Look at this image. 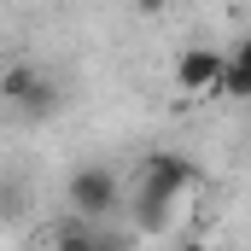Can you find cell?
I'll return each instance as SVG.
<instances>
[{
    "label": "cell",
    "mask_w": 251,
    "mask_h": 251,
    "mask_svg": "<svg viewBox=\"0 0 251 251\" xmlns=\"http://www.w3.org/2000/svg\"><path fill=\"white\" fill-rule=\"evenodd\" d=\"M181 251H204V246H199V240H193V246H181Z\"/></svg>",
    "instance_id": "9c48e42d"
},
{
    "label": "cell",
    "mask_w": 251,
    "mask_h": 251,
    "mask_svg": "<svg viewBox=\"0 0 251 251\" xmlns=\"http://www.w3.org/2000/svg\"><path fill=\"white\" fill-rule=\"evenodd\" d=\"M64 199H70V210H76V216H88V222H105V216L117 210L123 187H117V176H111L105 164H82V170L64 181Z\"/></svg>",
    "instance_id": "7a4b0ae2"
},
{
    "label": "cell",
    "mask_w": 251,
    "mask_h": 251,
    "mask_svg": "<svg viewBox=\"0 0 251 251\" xmlns=\"http://www.w3.org/2000/svg\"><path fill=\"white\" fill-rule=\"evenodd\" d=\"M222 70H228V53L216 47H187L176 59V88L181 94H216L222 88Z\"/></svg>",
    "instance_id": "277c9868"
},
{
    "label": "cell",
    "mask_w": 251,
    "mask_h": 251,
    "mask_svg": "<svg viewBox=\"0 0 251 251\" xmlns=\"http://www.w3.org/2000/svg\"><path fill=\"white\" fill-rule=\"evenodd\" d=\"M222 100H251V35L228 53V70H222Z\"/></svg>",
    "instance_id": "8992f818"
},
{
    "label": "cell",
    "mask_w": 251,
    "mask_h": 251,
    "mask_svg": "<svg viewBox=\"0 0 251 251\" xmlns=\"http://www.w3.org/2000/svg\"><path fill=\"white\" fill-rule=\"evenodd\" d=\"M187 187H199V164H187L181 152H158V158H146V170H140V193H158V199H181Z\"/></svg>",
    "instance_id": "3957f363"
},
{
    "label": "cell",
    "mask_w": 251,
    "mask_h": 251,
    "mask_svg": "<svg viewBox=\"0 0 251 251\" xmlns=\"http://www.w3.org/2000/svg\"><path fill=\"white\" fill-rule=\"evenodd\" d=\"M134 222H140V234H158V228L170 222V199H158V193H140V199H134Z\"/></svg>",
    "instance_id": "52a82bcc"
},
{
    "label": "cell",
    "mask_w": 251,
    "mask_h": 251,
    "mask_svg": "<svg viewBox=\"0 0 251 251\" xmlns=\"http://www.w3.org/2000/svg\"><path fill=\"white\" fill-rule=\"evenodd\" d=\"M0 100H6L18 117H53L64 105L59 82H53L47 70H35V64H12V70L0 76Z\"/></svg>",
    "instance_id": "6da1fadb"
},
{
    "label": "cell",
    "mask_w": 251,
    "mask_h": 251,
    "mask_svg": "<svg viewBox=\"0 0 251 251\" xmlns=\"http://www.w3.org/2000/svg\"><path fill=\"white\" fill-rule=\"evenodd\" d=\"M158 6H164V0H140V12H158Z\"/></svg>",
    "instance_id": "ba28073f"
},
{
    "label": "cell",
    "mask_w": 251,
    "mask_h": 251,
    "mask_svg": "<svg viewBox=\"0 0 251 251\" xmlns=\"http://www.w3.org/2000/svg\"><path fill=\"white\" fill-rule=\"evenodd\" d=\"M53 251H128V240L123 234H105V228L88 222V216H76V222H59Z\"/></svg>",
    "instance_id": "5b68a950"
}]
</instances>
